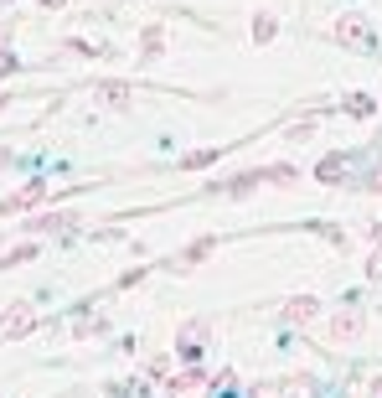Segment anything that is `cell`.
Instances as JSON below:
<instances>
[{
  "mask_svg": "<svg viewBox=\"0 0 382 398\" xmlns=\"http://www.w3.org/2000/svg\"><path fill=\"white\" fill-rule=\"evenodd\" d=\"M201 347H207V326H201V321H186V326H181V337H176V352H181L186 362H196V357H201Z\"/></svg>",
  "mask_w": 382,
  "mask_h": 398,
  "instance_id": "6da1fadb",
  "label": "cell"
},
{
  "mask_svg": "<svg viewBox=\"0 0 382 398\" xmlns=\"http://www.w3.org/2000/svg\"><path fill=\"white\" fill-rule=\"evenodd\" d=\"M31 321H36V311H31L26 300H16L11 311H6V321H0V337H21V331H26Z\"/></svg>",
  "mask_w": 382,
  "mask_h": 398,
  "instance_id": "7a4b0ae2",
  "label": "cell"
},
{
  "mask_svg": "<svg viewBox=\"0 0 382 398\" xmlns=\"http://www.w3.org/2000/svg\"><path fill=\"white\" fill-rule=\"evenodd\" d=\"M316 316H321V300H310V295H295V300L284 305V321H289V326H300V321H316Z\"/></svg>",
  "mask_w": 382,
  "mask_h": 398,
  "instance_id": "3957f363",
  "label": "cell"
},
{
  "mask_svg": "<svg viewBox=\"0 0 382 398\" xmlns=\"http://www.w3.org/2000/svg\"><path fill=\"white\" fill-rule=\"evenodd\" d=\"M356 331H362V311L351 305V311H341V316L331 321V342H351Z\"/></svg>",
  "mask_w": 382,
  "mask_h": 398,
  "instance_id": "277c9868",
  "label": "cell"
},
{
  "mask_svg": "<svg viewBox=\"0 0 382 398\" xmlns=\"http://www.w3.org/2000/svg\"><path fill=\"white\" fill-rule=\"evenodd\" d=\"M336 41H351V47H372V31L362 26V21H341V26H336Z\"/></svg>",
  "mask_w": 382,
  "mask_h": 398,
  "instance_id": "5b68a950",
  "label": "cell"
},
{
  "mask_svg": "<svg viewBox=\"0 0 382 398\" xmlns=\"http://www.w3.org/2000/svg\"><path fill=\"white\" fill-rule=\"evenodd\" d=\"M207 254H212V238H196V243H191V249L176 259V264H181V269H191V264H196V259H207Z\"/></svg>",
  "mask_w": 382,
  "mask_h": 398,
  "instance_id": "8992f818",
  "label": "cell"
},
{
  "mask_svg": "<svg viewBox=\"0 0 382 398\" xmlns=\"http://www.w3.org/2000/svg\"><path fill=\"white\" fill-rule=\"evenodd\" d=\"M36 196H41V181H31V186H21V191L11 196V202H6V212H16V207H26V202H36Z\"/></svg>",
  "mask_w": 382,
  "mask_h": 398,
  "instance_id": "52a82bcc",
  "label": "cell"
},
{
  "mask_svg": "<svg viewBox=\"0 0 382 398\" xmlns=\"http://www.w3.org/2000/svg\"><path fill=\"white\" fill-rule=\"evenodd\" d=\"M31 254H36V249H31V243H21V249H11L6 259H0V269H11V264H26Z\"/></svg>",
  "mask_w": 382,
  "mask_h": 398,
  "instance_id": "ba28073f",
  "label": "cell"
},
{
  "mask_svg": "<svg viewBox=\"0 0 382 398\" xmlns=\"http://www.w3.org/2000/svg\"><path fill=\"white\" fill-rule=\"evenodd\" d=\"M367 274H372V279H382V254H372V264H367Z\"/></svg>",
  "mask_w": 382,
  "mask_h": 398,
  "instance_id": "9c48e42d",
  "label": "cell"
},
{
  "mask_svg": "<svg viewBox=\"0 0 382 398\" xmlns=\"http://www.w3.org/2000/svg\"><path fill=\"white\" fill-rule=\"evenodd\" d=\"M372 388H377V398H382V383H372Z\"/></svg>",
  "mask_w": 382,
  "mask_h": 398,
  "instance_id": "30bf717a",
  "label": "cell"
}]
</instances>
